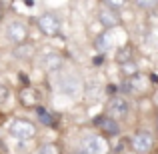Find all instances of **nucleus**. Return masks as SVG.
I'll return each instance as SVG.
<instances>
[{
  "label": "nucleus",
  "mask_w": 158,
  "mask_h": 154,
  "mask_svg": "<svg viewBox=\"0 0 158 154\" xmlns=\"http://www.w3.org/2000/svg\"><path fill=\"white\" fill-rule=\"evenodd\" d=\"M38 66L46 72H60L62 66H64V58L58 52H44L38 58Z\"/></svg>",
  "instance_id": "7"
},
{
  "label": "nucleus",
  "mask_w": 158,
  "mask_h": 154,
  "mask_svg": "<svg viewBox=\"0 0 158 154\" xmlns=\"http://www.w3.org/2000/svg\"><path fill=\"white\" fill-rule=\"evenodd\" d=\"M18 100L24 108H38L40 100H42V94L38 92V88H32V86H24L22 90L18 92Z\"/></svg>",
  "instance_id": "9"
},
{
  "label": "nucleus",
  "mask_w": 158,
  "mask_h": 154,
  "mask_svg": "<svg viewBox=\"0 0 158 154\" xmlns=\"http://www.w3.org/2000/svg\"><path fill=\"white\" fill-rule=\"evenodd\" d=\"M92 64H94V66H100V64H104V54H96V56L92 58Z\"/></svg>",
  "instance_id": "22"
},
{
  "label": "nucleus",
  "mask_w": 158,
  "mask_h": 154,
  "mask_svg": "<svg viewBox=\"0 0 158 154\" xmlns=\"http://www.w3.org/2000/svg\"><path fill=\"white\" fill-rule=\"evenodd\" d=\"M108 142L102 134H86L80 138L76 154H106Z\"/></svg>",
  "instance_id": "1"
},
{
  "label": "nucleus",
  "mask_w": 158,
  "mask_h": 154,
  "mask_svg": "<svg viewBox=\"0 0 158 154\" xmlns=\"http://www.w3.org/2000/svg\"><path fill=\"white\" fill-rule=\"evenodd\" d=\"M8 134L16 140H30L36 136V124L26 118H14L8 124Z\"/></svg>",
  "instance_id": "2"
},
{
  "label": "nucleus",
  "mask_w": 158,
  "mask_h": 154,
  "mask_svg": "<svg viewBox=\"0 0 158 154\" xmlns=\"http://www.w3.org/2000/svg\"><path fill=\"white\" fill-rule=\"evenodd\" d=\"M120 88L124 90V92H132V94H142V92H146V88H148V80H146V76L144 74H136V76H132V78H126L124 80V84L120 86Z\"/></svg>",
  "instance_id": "10"
},
{
  "label": "nucleus",
  "mask_w": 158,
  "mask_h": 154,
  "mask_svg": "<svg viewBox=\"0 0 158 154\" xmlns=\"http://www.w3.org/2000/svg\"><path fill=\"white\" fill-rule=\"evenodd\" d=\"M36 116H38V120L44 124V126H54V118H52V114L46 110V108L38 106L36 108Z\"/></svg>",
  "instance_id": "16"
},
{
  "label": "nucleus",
  "mask_w": 158,
  "mask_h": 154,
  "mask_svg": "<svg viewBox=\"0 0 158 154\" xmlns=\"http://www.w3.org/2000/svg\"><path fill=\"white\" fill-rule=\"evenodd\" d=\"M116 92H118V86H116V84H108V86H106V94H108L110 98H114Z\"/></svg>",
  "instance_id": "21"
},
{
  "label": "nucleus",
  "mask_w": 158,
  "mask_h": 154,
  "mask_svg": "<svg viewBox=\"0 0 158 154\" xmlns=\"http://www.w3.org/2000/svg\"><path fill=\"white\" fill-rule=\"evenodd\" d=\"M2 16H4V10H2V4H0V20H2Z\"/></svg>",
  "instance_id": "24"
},
{
  "label": "nucleus",
  "mask_w": 158,
  "mask_h": 154,
  "mask_svg": "<svg viewBox=\"0 0 158 154\" xmlns=\"http://www.w3.org/2000/svg\"><path fill=\"white\" fill-rule=\"evenodd\" d=\"M132 54H134V48H132L130 44H122V46L118 48V52H116V62H118L120 66H122V64H128V62L134 60V58H132Z\"/></svg>",
  "instance_id": "15"
},
{
  "label": "nucleus",
  "mask_w": 158,
  "mask_h": 154,
  "mask_svg": "<svg viewBox=\"0 0 158 154\" xmlns=\"http://www.w3.org/2000/svg\"><path fill=\"white\" fill-rule=\"evenodd\" d=\"M130 144L138 154H148V152L154 150V136L148 130H138L130 138Z\"/></svg>",
  "instance_id": "6"
},
{
  "label": "nucleus",
  "mask_w": 158,
  "mask_h": 154,
  "mask_svg": "<svg viewBox=\"0 0 158 154\" xmlns=\"http://www.w3.org/2000/svg\"><path fill=\"white\" fill-rule=\"evenodd\" d=\"M36 154H60V146H58L56 142H46L38 148Z\"/></svg>",
  "instance_id": "17"
},
{
  "label": "nucleus",
  "mask_w": 158,
  "mask_h": 154,
  "mask_svg": "<svg viewBox=\"0 0 158 154\" xmlns=\"http://www.w3.org/2000/svg\"><path fill=\"white\" fill-rule=\"evenodd\" d=\"M108 112H110L112 118H120V116H126L130 112V102L124 96H114L108 100Z\"/></svg>",
  "instance_id": "12"
},
{
  "label": "nucleus",
  "mask_w": 158,
  "mask_h": 154,
  "mask_svg": "<svg viewBox=\"0 0 158 154\" xmlns=\"http://www.w3.org/2000/svg\"><path fill=\"white\" fill-rule=\"evenodd\" d=\"M58 88H60L62 94H66V96H78V94L82 92V80L76 76L74 72L70 74H62L60 80H58Z\"/></svg>",
  "instance_id": "5"
},
{
  "label": "nucleus",
  "mask_w": 158,
  "mask_h": 154,
  "mask_svg": "<svg viewBox=\"0 0 158 154\" xmlns=\"http://www.w3.org/2000/svg\"><path fill=\"white\" fill-rule=\"evenodd\" d=\"M120 70H122V74L126 78H132V76H136V74H138V66H136L134 60L128 62V64H122V66H120Z\"/></svg>",
  "instance_id": "18"
},
{
  "label": "nucleus",
  "mask_w": 158,
  "mask_h": 154,
  "mask_svg": "<svg viewBox=\"0 0 158 154\" xmlns=\"http://www.w3.org/2000/svg\"><path fill=\"white\" fill-rule=\"evenodd\" d=\"M10 96H12L10 88H8L6 84H0V108L6 106V104L10 102Z\"/></svg>",
  "instance_id": "19"
},
{
  "label": "nucleus",
  "mask_w": 158,
  "mask_h": 154,
  "mask_svg": "<svg viewBox=\"0 0 158 154\" xmlns=\"http://www.w3.org/2000/svg\"><path fill=\"white\" fill-rule=\"evenodd\" d=\"M92 122H94V126H98L106 136H118L120 134V124L116 122V118H112V116L102 114V116H96Z\"/></svg>",
  "instance_id": "11"
},
{
  "label": "nucleus",
  "mask_w": 158,
  "mask_h": 154,
  "mask_svg": "<svg viewBox=\"0 0 158 154\" xmlns=\"http://www.w3.org/2000/svg\"><path fill=\"white\" fill-rule=\"evenodd\" d=\"M156 154H158V148H156Z\"/></svg>",
  "instance_id": "25"
},
{
  "label": "nucleus",
  "mask_w": 158,
  "mask_h": 154,
  "mask_svg": "<svg viewBox=\"0 0 158 154\" xmlns=\"http://www.w3.org/2000/svg\"><path fill=\"white\" fill-rule=\"evenodd\" d=\"M28 32H30V28H28L26 20L16 18V20H10V22H8V26H6V38H8V42H12L14 46H20V44L26 42Z\"/></svg>",
  "instance_id": "3"
},
{
  "label": "nucleus",
  "mask_w": 158,
  "mask_h": 154,
  "mask_svg": "<svg viewBox=\"0 0 158 154\" xmlns=\"http://www.w3.org/2000/svg\"><path fill=\"white\" fill-rule=\"evenodd\" d=\"M36 48L32 42H24L20 44V46H14V56L18 58V60H30L32 56H34Z\"/></svg>",
  "instance_id": "14"
},
{
  "label": "nucleus",
  "mask_w": 158,
  "mask_h": 154,
  "mask_svg": "<svg viewBox=\"0 0 158 154\" xmlns=\"http://www.w3.org/2000/svg\"><path fill=\"white\" fill-rule=\"evenodd\" d=\"M102 6H106V8H110V10H114V12H118V8H122L124 6V2H112V0H106V2H102Z\"/></svg>",
  "instance_id": "20"
},
{
  "label": "nucleus",
  "mask_w": 158,
  "mask_h": 154,
  "mask_svg": "<svg viewBox=\"0 0 158 154\" xmlns=\"http://www.w3.org/2000/svg\"><path fill=\"white\" fill-rule=\"evenodd\" d=\"M96 20L100 22V26L106 28V30H114L116 26L122 24V18H120L118 12L110 10V8H106V6H102L100 10L96 12Z\"/></svg>",
  "instance_id": "8"
},
{
  "label": "nucleus",
  "mask_w": 158,
  "mask_h": 154,
  "mask_svg": "<svg viewBox=\"0 0 158 154\" xmlns=\"http://www.w3.org/2000/svg\"><path fill=\"white\" fill-rule=\"evenodd\" d=\"M112 46H114V34H112V30H106L94 38V48L98 50V54H104L108 50H112Z\"/></svg>",
  "instance_id": "13"
},
{
  "label": "nucleus",
  "mask_w": 158,
  "mask_h": 154,
  "mask_svg": "<svg viewBox=\"0 0 158 154\" xmlns=\"http://www.w3.org/2000/svg\"><path fill=\"white\" fill-rule=\"evenodd\" d=\"M36 26H38V30L42 32V34L46 36H56L60 34V28H62V22L60 18H58L56 12H44L42 16H40L38 20H36Z\"/></svg>",
  "instance_id": "4"
},
{
  "label": "nucleus",
  "mask_w": 158,
  "mask_h": 154,
  "mask_svg": "<svg viewBox=\"0 0 158 154\" xmlns=\"http://www.w3.org/2000/svg\"><path fill=\"white\" fill-rule=\"evenodd\" d=\"M136 6L138 8H154L156 2H136Z\"/></svg>",
  "instance_id": "23"
}]
</instances>
